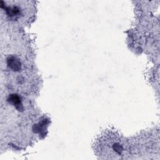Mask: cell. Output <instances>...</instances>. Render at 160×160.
<instances>
[{
    "label": "cell",
    "instance_id": "obj_2",
    "mask_svg": "<svg viewBox=\"0 0 160 160\" xmlns=\"http://www.w3.org/2000/svg\"><path fill=\"white\" fill-rule=\"evenodd\" d=\"M4 8L7 16L12 21L19 22L24 21L27 19L28 16L29 15L28 12V11L30 10L29 6L27 5H5Z\"/></svg>",
    "mask_w": 160,
    "mask_h": 160
},
{
    "label": "cell",
    "instance_id": "obj_1",
    "mask_svg": "<svg viewBox=\"0 0 160 160\" xmlns=\"http://www.w3.org/2000/svg\"><path fill=\"white\" fill-rule=\"evenodd\" d=\"M99 144L100 149L99 154L101 156H109V158L118 159L121 158L125 151L126 144L118 134H108L99 139Z\"/></svg>",
    "mask_w": 160,
    "mask_h": 160
}]
</instances>
